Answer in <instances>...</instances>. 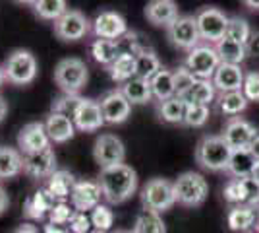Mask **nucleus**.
<instances>
[{
  "label": "nucleus",
  "instance_id": "cd10ccee",
  "mask_svg": "<svg viewBox=\"0 0 259 233\" xmlns=\"http://www.w3.org/2000/svg\"><path fill=\"white\" fill-rule=\"evenodd\" d=\"M186 109H188V101L184 97H170V99L159 103L157 115L166 124H184Z\"/></svg>",
  "mask_w": 259,
  "mask_h": 233
},
{
  "label": "nucleus",
  "instance_id": "052dcab7",
  "mask_svg": "<svg viewBox=\"0 0 259 233\" xmlns=\"http://www.w3.org/2000/svg\"><path fill=\"white\" fill-rule=\"evenodd\" d=\"M255 227H257V233H259V214H257V222H255Z\"/></svg>",
  "mask_w": 259,
  "mask_h": 233
},
{
  "label": "nucleus",
  "instance_id": "09e8293b",
  "mask_svg": "<svg viewBox=\"0 0 259 233\" xmlns=\"http://www.w3.org/2000/svg\"><path fill=\"white\" fill-rule=\"evenodd\" d=\"M8 208H10V198H8V192H6V189L0 185V216L8 210Z\"/></svg>",
  "mask_w": 259,
  "mask_h": 233
},
{
  "label": "nucleus",
  "instance_id": "ddd939ff",
  "mask_svg": "<svg viewBox=\"0 0 259 233\" xmlns=\"http://www.w3.org/2000/svg\"><path fill=\"white\" fill-rule=\"evenodd\" d=\"M93 34L97 35V39L120 41L124 35L128 34V25H126V20L120 16L118 12L103 10L93 20Z\"/></svg>",
  "mask_w": 259,
  "mask_h": 233
},
{
  "label": "nucleus",
  "instance_id": "6ab92c4d",
  "mask_svg": "<svg viewBox=\"0 0 259 233\" xmlns=\"http://www.w3.org/2000/svg\"><path fill=\"white\" fill-rule=\"evenodd\" d=\"M145 18L147 22L157 27H168L172 25L178 16V6L172 0H153L145 6Z\"/></svg>",
  "mask_w": 259,
  "mask_h": 233
},
{
  "label": "nucleus",
  "instance_id": "5701e85b",
  "mask_svg": "<svg viewBox=\"0 0 259 233\" xmlns=\"http://www.w3.org/2000/svg\"><path fill=\"white\" fill-rule=\"evenodd\" d=\"M23 171V154L18 148L0 146V181L18 177Z\"/></svg>",
  "mask_w": 259,
  "mask_h": 233
},
{
  "label": "nucleus",
  "instance_id": "4be33fe9",
  "mask_svg": "<svg viewBox=\"0 0 259 233\" xmlns=\"http://www.w3.org/2000/svg\"><path fill=\"white\" fill-rule=\"evenodd\" d=\"M244 72L242 68L236 64H225L221 62V66L217 68L215 76H213V84L217 89H221L223 93L228 91H242L244 86Z\"/></svg>",
  "mask_w": 259,
  "mask_h": 233
},
{
  "label": "nucleus",
  "instance_id": "e433bc0d",
  "mask_svg": "<svg viewBox=\"0 0 259 233\" xmlns=\"http://www.w3.org/2000/svg\"><path fill=\"white\" fill-rule=\"evenodd\" d=\"M108 72H110V78L114 82H122V84L132 80V78H136V56L122 53L116 58V62L108 68Z\"/></svg>",
  "mask_w": 259,
  "mask_h": 233
},
{
  "label": "nucleus",
  "instance_id": "aec40b11",
  "mask_svg": "<svg viewBox=\"0 0 259 233\" xmlns=\"http://www.w3.org/2000/svg\"><path fill=\"white\" fill-rule=\"evenodd\" d=\"M56 202L58 200L54 198L53 194L45 189H39L37 192H33L29 198L25 200V204H23V214H25V218H29V220H43L47 214H51L54 206H56Z\"/></svg>",
  "mask_w": 259,
  "mask_h": 233
},
{
  "label": "nucleus",
  "instance_id": "c9c22d12",
  "mask_svg": "<svg viewBox=\"0 0 259 233\" xmlns=\"http://www.w3.org/2000/svg\"><path fill=\"white\" fill-rule=\"evenodd\" d=\"M31 6L39 18L53 20V22L60 20L66 12L70 10L64 0H39V2H31Z\"/></svg>",
  "mask_w": 259,
  "mask_h": 233
},
{
  "label": "nucleus",
  "instance_id": "6e6d98bb",
  "mask_svg": "<svg viewBox=\"0 0 259 233\" xmlns=\"http://www.w3.org/2000/svg\"><path fill=\"white\" fill-rule=\"evenodd\" d=\"M251 177H253V179H255V181H257V183H259V163H257V165H255V169H253V173H251Z\"/></svg>",
  "mask_w": 259,
  "mask_h": 233
},
{
  "label": "nucleus",
  "instance_id": "c03bdc74",
  "mask_svg": "<svg viewBox=\"0 0 259 233\" xmlns=\"http://www.w3.org/2000/svg\"><path fill=\"white\" fill-rule=\"evenodd\" d=\"M74 206H70V204H66V202H56V206H54L51 214H49V220L51 223L54 225H62V227H68L70 222H72V218H74Z\"/></svg>",
  "mask_w": 259,
  "mask_h": 233
},
{
  "label": "nucleus",
  "instance_id": "864d4df0",
  "mask_svg": "<svg viewBox=\"0 0 259 233\" xmlns=\"http://www.w3.org/2000/svg\"><path fill=\"white\" fill-rule=\"evenodd\" d=\"M6 113H8V103H6V99L0 95V121L6 117Z\"/></svg>",
  "mask_w": 259,
  "mask_h": 233
},
{
  "label": "nucleus",
  "instance_id": "0eeeda50",
  "mask_svg": "<svg viewBox=\"0 0 259 233\" xmlns=\"http://www.w3.org/2000/svg\"><path fill=\"white\" fill-rule=\"evenodd\" d=\"M184 66L194 74L195 80H213L217 68L221 66V58H219L215 47L197 45L195 49L188 53L186 60H184Z\"/></svg>",
  "mask_w": 259,
  "mask_h": 233
},
{
  "label": "nucleus",
  "instance_id": "f3484780",
  "mask_svg": "<svg viewBox=\"0 0 259 233\" xmlns=\"http://www.w3.org/2000/svg\"><path fill=\"white\" fill-rule=\"evenodd\" d=\"M257 134L259 132L248 121L234 117V119H230V121L227 122L223 138H225V142L230 146V150H246V148H249V144L253 142V138H255Z\"/></svg>",
  "mask_w": 259,
  "mask_h": 233
},
{
  "label": "nucleus",
  "instance_id": "49530a36",
  "mask_svg": "<svg viewBox=\"0 0 259 233\" xmlns=\"http://www.w3.org/2000/svg\"><path fill=\"white\" fill-rule=\"evenodd\" d=\"M68 229L72 233H89L93 229V223H91V218L89 214H83V212H76L72 222L68 225Z\"/></svg>",
  "mask_w": 259,
  "mask_h": 233
},
{
  "label": "nucleus",
  "instance_id": "473e14b6",
  "mask_svg": "<svg viewBox=\"0 0 259 233\" xmlns=\"http://www.w3.org/2000/svg\"><path fill=\"white\" fill-rule=\"evenodd\" d=\"M161 70V60L153 51H147V53H141V55L136 56V76L141 78V80L151 82Z\"/></svg>",
  "mask_w": 259,
  "mask_h": 233
},
{
  "label": "nucleus",
  "instance_id": "dca6fc26",
  "mask_svg": "<svg viewBox=\"0 0 259 233\" xmlns=\"http://www.w3.org/2000/svg\"><path fill=\"white\" fill-rule=\"evenodd\" d=\"M49 146H51V138L47 134L45 122H27L20 130V134H18V150L23 155L41 152V150L49 148Z\"/></svg>",
  "mask_w": 259,
  "mask_h": 233
},
{
  "label": "nucleus",
  "instance_id": "58836bf2",
  "mask_svg": "<svg viewBox=\"0 0 259 233\" xmlns=\"http://www.w3.org/2000/svg\"><path fill=\"white\" fill-rule=\"evenodd\" d=\"M81 99H83V97H79V95H66L64 93L62 97H58V99L53 103V113L64 115V117L74 121L77 109H79V105H81Z\"/></svg>",
  "mask_w": 259,
  "mask_h": 233
},
{
  "label": "nucleus",
  "instance_id": "13d9d810",
  "mask_svg": "<svg viewBox=\"0 0 259 233\" xmlns=\"http://www.w3.org/2000/svg\"><path fill=\"white\" fill-rule=\"evenodd\" d=\"M89 233H107V231H101V229H91Z\"/></svg>",
  "mask_w": 259,
  "mask_h": 233
},
{
  "label": "nucleus",
  "instance_id": "9b49d317",
  "mask_svg": "<svg viewBox=\"0 0 259 233\" xmlns=\"http://www.w3.org/2000/svg\"><path fill=\"white\" fill-rule=\"evenodd\" d=\"M166 37L176 49H184L188 53L195 49L201 41L195 16H180L172 25L166 27Z\"/></svg>",
  "mask_w": 259,
  "mask_h": 233
},
{
  "label": "nucleus",
  "instance_id": "f257e3e1",
  "mask_svg": "<svg viewBox=\"0 0 259 233\" xmlns=\"http://www.w3.org/2000/svg\"><path fill=\"white\" fill-rule=\"evenodd\" d=\"M99 185L108 204H122L138 190V173L126 163L101 169Z\"/></svg>",
  "mask_w": 259,
  "mask_h": 233
},
{
  "label": "nucleus",
  "instance_id": "680f3d73",
  "mask_svg": "<svg viewBox=\"0 0 259 233\" xmlns=\"http://www.w3.org/2000/svg\"><path fill=\"white\" fill-rule=\"evenodd\" d=\"M244 233H249V231H244Z\"/></svg>",
  "mask_w": 259,
  "mask_h": 233
},
{
  "label": "nucleus",
  "instance_id": "a211bd4d",
  "mask_svg": "<svg viewBox=\"0 0 259 233\" xmlns=\"http://www.w3.org/2000/svg\"><path fill=\"white\" fill-rule=\"evenodd\" d=\"M74 124L81 132H95V130H99L105 124L101 103L95 99H81V105H79L76 117H74Z\"/></svg>",
  "mask_w": 259,
  "mask_h": 233
},
{
  "label": "nucleus",
  "instance_id": "7c9ffc66",
  "mask_svg": "<svg viewBox=\"0 0 259 233\" xmlns=\"http://www.w3.org/2000/svg\"><path fill=\"white\" fill-rule=\"evenodd\" d=\"M151 91L153 97L162 103V101L170 99V97H176V88H174V72L162 68L157 76L153 78L151 82Z\"/></svg>",
  "mask_w": 259,
  "mask_h": 233
},
{
  "label": "nucleus",
  "instance_id": "c85d7f7f",
  "mask_svg": "<svg viewBox=\"0 0 259 233\" xmlns=\"http://www.w3.org/2000/svg\"><path fill=\"white\" fill-rule=\"evenodd\" d=\"M122 55L118 41H108V39H95L91 43V56L95 58V62L103 66H112L116 62V58Z\"/></svg>",
  "mask_w": 259,
  "mask_h": 233
},
{
  "label": "nucleus",
  "instance_id": "37998d69",
  "mask_svg": "<svg viewBox=\"0 0 259 233\" xmlns=\"http://www.w3.org/2000/svg\"><path fill=\"white\" fill-rule=\"evenodd\" d=\"M197 82L194 74L186 66L178 68L174 72V88H176V97H186L190 93V89L194 88V84Z\"/></svg>",
  "mask_w": 259,
  "mask_h": 233
},
{
  "label": "nucleus",
  "instance_id": "393cba45",
  "mask_svg": "<svg viewBox=\"0 0 259 233\" xmlns=\"http://www.w3.org/2000/svg\"><path fill=\"white\" fill-rule=\"evenodd\" d=\"M259 161L253 157V154L246 150H232V157H230V163H228V173L232 175V179H246L251 177L253 169Z\"/></svg>",
  "mask_w": 259,
  "mask_h": 233
},
{
  "label": "nucleus",
  "instance_id": "5fc2aeb1",
  "mask_svg": "<svg viewBox=\"0 0 259 233\" xmlns=\"http://www.w3.org/2000/svg\"><path fill=\"white\" fill-rule=\"evenodd\" d=\"M246 6H249L251 10H259V2H255V0H246Z\"/></svg>",
  "mask_w": 259,
  "mask_h": 233
},
{
  "label": "nucleus",
  "instance_id": "423d86ee",
  "mask_svg": "<svg viewBox=\"0 0 259 233\" xmlns=\"http://www.w3.org/2000/svg\"><path fill=\"white\" fill-rule=\"evenodd\" d=\"M141 204H143V208L159 212V214L170 210L176 204L174 183L162 177L149 179L141 189Z\"/></svg>",
  "mask_w": 259,
  "mask_h": 233
},
{
  "label": "nucleus",
  "instance_id": "8fccbe9b",
  "mask_svg": "<svg viewBox=\"0 0 259 233\" xmlns=\"http://www.w3.org/2000/svg\"><path fill=\"white\" fill-rule=\"evenodd\" d=\"M43 233H70L68 227H62V225H54V223H47L43 227Z\"/></svg>",
  "mask_w": 259,
  "mask_h": 233
},
{
  "label": "nucleus",
  "instance_id": "603ef678",
  "mask_svg": "<svg viewBox=\"0 0 259 233\" xmlns=\"http://www.w3.org/2000/svg\"><path fill=\"white\" fill-rule=\"evenodd\" d=\"M248 150H249V152H251V154H253V157H255V159H257V161H259V134H257V136H255V138H253V142L249 144Z\"/></svg>",
  "mask_w": 259,
  "mask_h": 233
},
{
  "label": "nucleus",
  "instance_id": "a19ab883",
  "mask_svg": "<svg viewBox=\"0 0 259 233\" xmlns=\"http://www.w3.org/2000/svg\"><path fill=\"white\" fill-rule=\"evenodd\" d=\"M209 107L207 105H195V103H188V109H186V119L184 124L186 126H192V128H199L209 121Z\"/></svg>",
  "mask_w": 259,
  "mask_h": 233
},
{
  "label": "nucleus",
  "instance_id": "b1692460",
  "mask_svg": "<svg viewBox=\"0 0 259 233\" xmlns=\"http://www.w3.org/2000/svg\"><path fill=\"white\" fill-rule=\"evenodd\" d=\"M76 185V179L70 171L66 169H58L54 175L47 179V190L53 194L58 202H66V198L72 196V190Z\"/></svg>",
  "mask_w": 259,
  "mask_h": 233
},
{
  "label": "nucleus",
  "instance_id": "2eb2a0df",
  "mask_svg": "<svg viewBox=\"0 0 259 233\" xmlns=\"http://www.w3.org/2000/svg\"><path fill=\"white\" fill-rule=\"evenodd\" d=\"M58 171L56 167V155L54 150L49 146L41 152L23 155V173H27L33 179H49Z\"/></svg>",
  "mask_w": 259,
  "mask_h": 233
},
{
  "label": "nucleus",
  "instance_id": "9d476101",
  "mask_svg": "<svg viewBox=\"0 0 259 233\" xmlns=\"http://www.w3.org/2000/svg\"><path fill=\"white\" fill-rule=\"evenodd\" d=\"M228 16L219 8H201L195 14V22L199 27L201 39H205L209 43H219L221 39H225L228 27Z\"/></svg>",
  "mask_w": 259,
  "mask_h": 233
},
{
  "label": "nucleus",
  "instance_id": "bf43d9fd",
  "mask_svg": "<svg viewBox=\"0 0 259 233\" xmlns=\"http://www.w3.org/2000/svg\"><path fill=\"white\" fill-rule=\"evenodd\" d=\"M116 233H134V231H132V229H130V231H126V229H120V231H116Z\"/></svg>",
  "mask_w": 259,
  "mask_h": 233
},
{
  "label": "nucleus",
  "instance_id": "1a4fd4ad",
  "mask_svg": "<svg viewBox=\"0 0 259 233\" xmlns=\"http://www.w3.org/2000/svg\"><path fill=\"white\" fill-rule=\"evenodd\" d=\"M91 29L93 22H89V18L81 10H68L60 20L54 22V35L66 43L83 39Z\"/></svg>",
  "mask_w": 259,
  "mask_h": 233
},
{
  "label": "nucleus",
  "instance_id": "4c0bfd02",
  "mask_svg": "<svg viewBox=\"0 0 259 233\" xmlns=\"http://www.w3.org/2000/svg\"><path fill=\"white\" fill-rule=\"evenodd\" d=\"M249 35H251V29H249V23L244 20V18H230L228 20V27H227V35L228 39H232V41H236V43H242L246 45L249 39Z\"/></svg>",
  "mask_w": 259,
  "mask_h": 233
},
{
  "label": "nucleus",
  "instance_id": "de8ad7c7",
  "mask_svg": "<svg viewBox=\"0 0 259 233\" xmlns=\"http://www.w3.org/2000/svg\"><path fill=\"white\" fill-rule=\"evenodd\" d=\"M246 51L251 56H259V31H251L248 43H246Z\"/></svg>",
  "mask_w": 259,
  "mask_h": 233
},
{
  "label": "nucleus",
  "instance_id": "20e7f679",
  "mask_svg": "<svg viewBox=\"0 0 259 233\" xmlns=\"http://www.w3.org/2000/svg\"><path fill=\"white\" fill-rule=\"evenodd\" d=\"M87 80H89V72H87L85 62L76 56L62 58L54 68V82L66 95H77L79 89L85 88Z\"/></svg>",
  "mask_w": 259,
  "mask_h": 233
},
{
  "label": "nucleus",
  "instance_id": "f03ea898",
  "mask_svg": "<svg viewBox=\"0 0 259 233\" xmlns=\"http://www.w3.org/2000/svg\"><path fill=\"white\" fill-rule=\"evenodd\" d=\"M232 157L230 146L225 142L223 136H205L195 148V159L197 163L207 171H227Z\"/></svg>",
  "mask_w": 259,
  "mask_h": 233
},
{
  "label": "nucleus",
  "instance_id": "39448f33",
  "mask_svg": "<svg viewBox=\"0 0 259 233\" xmlns=\"http://www.w3.org/2000/svg\"><path fill=\"white\" fill-rule=\"evenodd\" d=\"M4 76L6 82L14 86H27L37 78V58L33 56L31 51L25 49H16L12 51L8 58L4 60Z\"/></svg>",
  "mask_w": 259,
  "mask_h": 233
},
{
  "label": "nucleus",
  "instance_id": "7ed1b4c3",
  "mask_svg": "<svg viewBox=\"0 0 259 233\" xmlns=\"http://www.w3.org/2000/svg\"><path fill=\"white\" fill-rule=\"evenodd\" d=\"M174 194L178 204H182L186 208H197L207 200L209 185L201 173L186 171L174 181Z\"/></svg>",
  "mask_w": 259,
  "mask_h": 233
},
{
  "label": "nucleus",
  "instance_id": "f8f14e48",
  "mask_svg": "<svg viewBox=\"0 0 259 233\" xmlns=\"http://www.w3.org/2000/svg\"><path fill=\"white\" fill-rule=\"evenodd\" d=\"M101 198H103V190H101V185L99 181H76L74 185V190H72V196H70V202L74 206L76 212H93L101 204Z\"/></svg>",
  "mask_w": 259,
  "mask_h": 233
},
{
  "label": "nucleus",
  "instance_id": "2f4dec72",
  "mask_svg": "<svg viewBox=\"0 0 259 233\" xmlns=\"http://www.w3.org/2000/svg\"><path fill=\"white\" fill-rule=\"evenodd\" d=\"M132 231L134 233H166V227H164V222H162L159 212L143 208V210L138 214Z\"/></svg>",
  "mask_w": 259,
  "mask_h": 233
},
{
  "label": "nucleus",
  "instance_id": "bb28decb",
  "mask_svg": "<svg viewBox=\"0 0 259 233\" xmlns=\"http://www.w3.org/2000/svg\"><path fill=\"white\" fill-rule=\"evenodd\" d=\"M227 222L232 231L244 233L248 231L249 227H253V223L257 222V212L253 206H248V204L232 206L227 216Z\"/></svg>",
  "mask_w": 259,
  "mask_h": 233
},
{
  "label": "nucleus",
  "instance_id": "f704fd0d",
  "mask_svg": "<svg viewBox=\"0 0 259 233\" xmlns=\"http://www.w3.org/2000/svg\"><path fill=\"white\" fill-rule=\"evenodd\" d=\"M249 101L246 99V95L242 91H228V93H221L219 97V109L228 115V117H236L240 113L246 111Z\"/></svg>",
  "mask_w": 259,
  "mask_h": 233
},
{
  "label": "nucleus",
  "instance_id": "4d7b16f0",
  "mask_svg": "<svg viewBox=\"0 0 259 233\" xmlns=\"http://www.w3.org/2000/svg\"><path fill=\"white\" fill-rule=\"evenodd\" d=\"M4 82H6V76H4V68L0 66V86H2Z\"/></svg>",
  "mask_w": 259,
  "mask_h": 233
},
{
  "label": "nucleus",
  "instance_id": "79ce46f5",
  "mask_svg": "<svg viewBox=\"0 0 259 233\" xmlns=\"http://www.w3.org/2000/svg\"><path fill=\"white\" fill-rule=\"evenodd\" d=\"M89 218L93 223V229H101V231H108L114 223V214L105 204H99L95 210L89 212Z\"/></svg>",
  "mask_w": 259,
  "mask_h": 233
},
{
  "label": "nucleus",
  "instance_id": "6e6552de",
  "mask_svg": "<svg viewBox=\"0 0 259 233\" xmlns=\"http://www.w3.org/2000/svg\"><path fill=\"white\" fill-rule=\"evenodd\" d=\"M126 157V148L124 142L116 134H101L95 144H93V159L97 161L101 169L116 167L124 163Z\"/></svg>",
  "mask_w": 259,
  "mask_h": 233
},
{
  "label": "nucleus",
  "instance_id": "ea45409f",
  "mask_svg": "<svg viewBox=\"0 0 259 233\" xmlns=\"http://www.w3.org/2000/svg\"><path fill=\"white\" fill-rule=\"evenodd\" d=\"M223 194H225V200L234 204V206L246 204V183H244V179H230L225 185Z\"/></svg>",
  "mask_w": 259,
  "mask_h": 233
},
{
  "label": "nucleus",
  "instance_id": "a18cd8bd",
  "mask_svg": "<svg viewBox=\"0 0 259 233\" xmlns=\"http://www.w3.org/2000/svg\"><path fill=\"white\" fill-rule=\"evenodd\" d=\"M242 93L246 95L248 101H259V72H249L244 78V86H242Z\"/></svg>",
  "mask_w": 259,
  "mask_h": 233
},
{
  "label": "nucleus",
  "instance_id": "a878e982",
  "mask_svg": "<svg viewBox=\"0 0 259 233\" xmlns=\"http://www.w3.org/2000/svg\"><path fill=\"white\" fill-rule=\"evenodd\" d=\"M120 91L124 93V97L130 101V105H143L147 101L153 99V91L151 84L147 80H141V78H132L128 82H124L120 86Z\"/></svg>",
  "mask_w": 259,
  "mask_h": 233
},
{
  "label": "nucleus",
  "instance_id": "4468645a",
  "mask_svg": "<svg viewBox=\"0 0 259 233\" xmlns=\"http://www.w3.org/2000/svg\"><path fill=\"white\" fill-rule=\"evenodd\" d=\"M101 111H103V119L107 124H122L130 117L132 105L130 101L124 97V93L118 89H110L101 97Z\"/></svg>",
  "mask_w": 259,
  "mask_h": 233
},
{
  "label": "nucleus",
  "instance_id": "412c9836",
  "mask_svg": "<svg viewBox=\"0 0 259 233\" xmlns=\"http://www.w3.org/2000/svg\"><path fill=\"white\" fill-rule=\"evenodd\" d=\"M45 128H47L51 142H54V144H64L68 140H72L74 134H76V124H74L72 119L53 111L45 121Z\"/></svg>",
  "mask_w": 259,
  "mask_h": 233
},
{
  "label": "nucleus",
  "instance_id": "3c124183",
  "mask_svg": "<svg viewBox=\"0 0 259 233\" xmlns=\"http://www.w3.org/2000/svg\"><path fill=\"white\" fill-rule=\"evenodd\" d=\"M14 233H39V231H37V227L31 225V223H22Z\"/></svg>",
  "mask_w": 259,
  "mask_h": 233
},
{
  "label": "nucleus",
  "instance_id": "72a5a7b5",
  "mask_svg": "<svg viewBox=\"0 0 259 233\" xmlns=\"http://www.w3.org/2000/svg\"><path fill=\"white\" fill-rule=\"evenodd\" d=\"M217 88L213 84V80H197L194 84V88L190 89V93L184 97L188 103H195V105H207L215 99Z\"/></svg>",
  "mask_w": 259,
  "mask_h": 233
},
{
  "label": "nucleus",
  "instance_id": "c756f323",
  "mask_svg": "<svg viewBox=\"0 0 259 233\" xmlns=\"http://www.w3.org/2000/svg\"><path fill=\"white\" fill-rule=\"evenodd\" d=\"M215 49H217V53H219L221 62H225V64H236V66H240L242 60L248 56L246 45L236 43V41H232V39H228V37L221 39V41L215 45Z\"/></svg>",
  "mask_w": 259,
  "mask_h": 233
}]
</instances>
